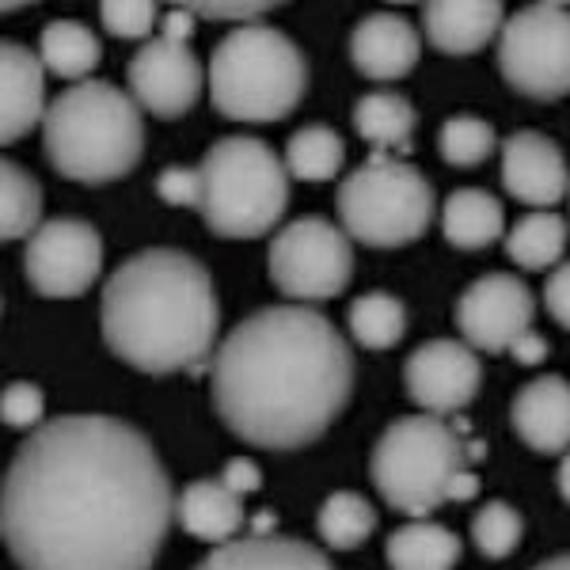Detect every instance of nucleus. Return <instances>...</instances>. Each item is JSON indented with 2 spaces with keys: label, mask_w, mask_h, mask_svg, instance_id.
Segmentation results:
<instances>
[{
  "label": "nucleus",
  "mask_w": 570,
  "mask_h": 570,
  "mask_svg": "<svg viewBox=\"0 0 570 570\" xmlns=\"http://www.w3.org/2000/svg\"><path fill=\"white\" fill-rule=\"evenodd\" d=\"M171 521L168 468L110 415L42 422L0 487V532L20 570H153Z\"/></svg>",
  "instance_id": "obj_1"
},
{
  "label": "nucleus",
  "mask_w": 570,
  "mask_h": 570,
  "mask_svg": "<svg viewBox=\"0 0 570 570\" xmlns=\"http://www.w3.org/2000/svg\"><path fill=\"white\" fill-rule=\"evenodd\" d=\"M354 351L324 312L271 305L225 335L209 362L214 411L244 445L293 453L320 441L354 395Z\"/></svg>",
  "instance_id": "obj_2"
},
{
  "label": "nucleus",
  "mask_w": 570,
  "mask_h": 570,
  "mask_svg": "<svg viewBox=\"0 0 570 570\" xmlns=\"http://www.w3.org/2000/svg\"><path fill=\"white\" fill-rule=\"evenodd\" d=\"M99 327L107 351L137 373H202L220 327L214 278L195 255L145 247L104 282Z\"/></svg>",
  "instance_id": "obj_3"
},
{
  "label": "nucleus",
  "mask_w": 570,
  "mask_h": 570,
  "mask_svg": "<svg viewBox=\"0 0 570 570\" xmlns=\"http://www.w3.org/2000/svg\"><path fill=\"white\" fill-rule=\"evenodd\" d=\"M46 160L72 183H115L145 156V118L134 96L107 80L69 85L42 122Z\"/></svg>",
  "instance_id": "obj_4"
},
{
  "label": "nucleus",
  "mask_w": 570,
  "mask_h": 570,
  "mask_svg": "<svg viewBox=\"0 0 570 570\" xmlns=\"http://www.w3.org/2000/svg\"><path fill=\"white\" fill-rule=\"evenodd\" d=\"M308 91L305 50L271 23H240L209 53V99L233 122H282Z\"/></svg>",
  "instance_id": "obj_5"
},
{
  "label": "nucleus",
  "mask_w": 570,
  "mask_h": 570,
  "mask_svg": "<svg viewBox=\"0 0 570 570\" xmlns=\"http://www.w3.org/2000/svg\"><path fill=\"white\" fill-rule=\"evenodd\" d=\"M198 214L220 240H255L282 220L289 206L285 160L259 137H220L198 164Z\"/></svg>",
  "instance_id": "obj_6"
},
{
  "label": "nucleus",
  "mask_w": 570,
  "mask_h": 570,
  "mask_svg": "<svg viewBox=\"0 0 570 570\" xmlns=\"http://www.w3.org/2000/svg\"><path fill=\"white\" fill-rule=\"evenodd\" d=\"M464 468V441L445 419L403 415L376 438L370 480L392 510L422 521L441 502H449V483Z\"/></svg>",
  "instance_id": "obj_7"
},
{
  "label": "nucleus",
  "mask_w": 570,
  "mask_h": 570,
  "mask_svg": "<svg viewBox=\"0 0 570 570\" xmlns=\"http://www.w3.org/2000/svg\"><path fill=\"white\" fill-rule=\"evenodd\" d=\"M335 209L351 240L389 252L426 236L434 220V187L407 160L373 153L338 183Z\"/></svg>",
  "instance_id": "obj_8"
},
{
  "label": "nucleus",
  "mask_w": 570,
  "mask_h": 570,
  "mask_svg": "<svg viewBox=\"0 0 570 570\" xmlns=\"http://www.w3.org/2000/svg\"><path fill=\"white\" fill-rule=\"evenodd\" d=\"M499 72L518 96L551 99L570 96V8L529 4L502 23Z\"/></svg>",
  "instance_id": "obj_9"
},
{
  "label": "nucleus",
  "mask_w": 570,
  "mask_h": 570,
  "mask_svg": "<svg viewBox=\"0 0 570 570\" xmlns=\"http://www.w3.org/2000/svg\"><path fill=\"white\" fill-rule=\"evenodd\" d=\"M271 282L282 297L297 301H331L354 278L351 236L327 217H297L271 240Z\"/></svg>",
  "instance_id": "obj_10"
},
{
  "label": "nucleus",
  "mask_w": 570,
  "mask_h": 570,
  "mask_svg": "<svg viewBox=\"0 0 570 570\" xmlns=\"http://www.w3.org/2000/svg\"><path fill=\"white\" fill-rule=\"evenodd\" d=\"M99 271H104V240L88 220L53 217L23 247V278L39 297H80L96 285Z\"/></svg>",
  "instance_id": "obj_11"
},
{
  "label": "nucleus",
  "mask_w": 570,
  "mask_h": 570,
  "mask_svg": "<svg viewBox=\"0 0 570 570\" xmlns=\"http://www.w3.org/2000/svg\"><path fill=\"white\" fill-rule=\"evenodd\" d=\"M453 316L456 327H461V338L475 354H502L525 331H532L537 297H532V289L518 274L491 271L461 293Z\"/></svg>",
  "instance_id": "obj_12"
},
{
  "label": "nucleus",
  "mask_w": 570,
  "mask_h": 570,
  "mask_svg": "<svg viewBox=\"0 0 570 570\" xmlns=\"http://www.w3.org/2000/svg\"><path fill=\"white\" fill-rule=\"evenodd\" d=\"M403 389L422 415H453L483 389V362L468 343L456 338H430L403 362Z\"/></svg>",
  "instance_id": "obj_13"
},
{
  "label": "nucleus",
  "mask_w": 570,
  "mask_h": 570,
  "mask_svg": "<svg viewBox=\"0 0 570 570\" xmlns=\"http://www.w3.org/2000/svg\"><path fill=\"white\" fill-rule=\"evenodd\" d=\"M126 80H130V96L141 110L156 118H183L198 104L206 72L187 42H171L160 35L134 53Z\"/></svg>",
  "instance_id": "obj_14"
},
{
  "label": "nucleus",
  "mask_w": 570,
  "mask_h": 570,
  "mask_svg": "<svg viewBox=\"0 0 570 570\" xmlns=\"http://www.w3.org/2000/svg\"><path fill=\"white\" fill-rule=\"evenodd\" d=\"M502 187L532 209H551L570 195L567 156L540 130H518L502 141Z\"/></svg>",
  "instance_id": "obj_15"
},
{
  "label": "nucleus",
  "mask_w": 570,
  "mask_h": 570,
  "mask_svg": "<svg viewBox=\"0 0 570 570\" xmlns=\"http://www.w3.org/2000/svg\"><path fill=\"white\" fill-rule=\"evenodd\" d=\"M510 426L532 453H570V384L556 373L529 381L510 403Z\"/></svg>",
  "instance_id": "obj_16"
},
{
  "label": "nucleus",
  "mask_w": 570,
  "mask_h": 570,
  "mask_svg": "<svg viewBox=\"0 0 570 570\" xmlns=\"http://www.w3.org/2000/svg\"><path fill=\"white\" fill-rule=\"evenodd\" d=\"M419 27L400 12H370L351 35V61L370 80H403L419 66Z\"/></svg>",
  "instance_id": "obj_17"
},
{
  "label": "nucleus",
  "mask_w": 570,
  "mask_h": 570,
  "mask_svg": "<svg viewBox=\"0 0 570 570\" xmlns=\"http://www.w3.org/2000/svg\"><path fill=\"white\" fill-rule=\"evenodd\" d=\"M0 69H4V99H0V137L4 145L20 141L46 122V66L35 50L8 39L0 46Z\"/></svg>",
  "instance_id": "obj_18"
},
{
  "label": "nucleus",
  "mask_w": 570,
  "mask_h": 570,
  "mask_svg": "<svg viewBox=\"0 0 570 570\" xmlns=\"http://www.w3.org/2000/svg\"><path fill=\"white\" fill-rule=\"evenodd\" d=\"M505 12L499 0H438L422 8V31L438 53L464 58L483 50L491 39L502 35Z\"/></svg>",
  "instance_id": "obj_19"
},
{
  "label": "nucleus",
  "mask_w": 570,
  "mask_h": 570,
  "mask_svg": "<svg viewBox=\"0 0 570 570\" xmlns=\"http://www.w3.org/2000/svg\"><path fill=\"white\" fill-rule=\"evenodd\" d=\"M195 570H335L316 544L289 537H244L217 544Z\"/></svg>",
  "instance_id": "obj_20"
},
{
  "label": "nucleus",
  "mask_w": 570,
  "mask_h": 570,
  "mask_svg": "<svg viewBox=\"0 0 570 570\" xmlns=\"http://www.w3.org/2000/svg\"><path fill=\"white\" fill-rule=\"evenodd\" d=\"M176 521L187 537L206 544H228L244 529V499L220 480H195L179 491Z\"/></svg>",
  "instance_id": "obj_21"
},
{
  "label": "nucleus",
  "mask_w": 570,
  "mask_h": 570,
  "mask_svg": "<svg viewBox=\"0 0 570 570\" xmlns=\"http://www.w3.org/2000/svg\"><path fill=\"white\" fill-rule=\"evenodd\" d=\"M441 233L456 252H483L499 236H505V209L494 195L480 187H461L445 198L441 209Z\"/></svg>",
  "instance_id": "obj_22"
},
{
  "label": "nucleus",
  "mask_w": 570,
  "mask_h": 570,
  "mask_svg": "<svg viewBox=\"0 0 570 570\" xmlns=\"http://www.w3.org/2000/svg\"><path fill=\"white\" fill-rule=\"evenodd\" d=\"M461 537L438 521H411L400 525L384 544L392 570H453L461 563Z\"/></svg>",
  "instance_id": "obj_23"
},
{
  "label": "nucleus",
  "mask_w": 570,
  "mask_h": 570,
  "mask_svg": "<svg viewBox=\"0 0 570 570\" xmlns=\"http://www.w3.org/2000/svg\"><path fill=\"white\" fill-rule=\"evenodd\" d=\"M415 107L400 91H365L354 104V130L362 141L373 145V153L411 149V137H415Z\"/></svg>",
  "instance_id": "obj_24"
},
{
  "label": "nucleus",
  "mask_w": 570,
  "mask_h": 570,
  "mask_svg": "<svg viewBox=\"0 0 570 570\" xmlns=\"http://www.w3.org/2000/svg\"><path fill=\"white\" fill-rule=\"evenodd\" d=\"M567 240H570V225L563 214H556V209H532V214H525L510 228L505 255L521 271H548V266L563 263Z\"/></svg>",
  "instance_id": "obj_25"
},
{
  "label": "nucleus",
  "mask_w": 570,
  "mask_h": 570,
  "mask_svg": "<svg viewBox=\"0 0 570 570\" xmlns=\"http://www.w3.org/2000/svg\"><path fill=\"white\" fill-rule=\"evenodd\" d=\"M39 58L46 72L61 80H77L85 85L88 72L104 61V46H99L96 31L77 20H50L42 27L39 39Z\"/></svg>",
  "instance_id": "obj_26"
},
{
  "label": "nucleus",
  "mask_w": 570,
  "mask_h": 570,
  "mask_svg": "<svg viewBox=\"0 0 570 570\" xmlns=\"http://www.w3.org/2000/svg\"><path fill=\"white\" fill-rule=\"evenodd\" d=\"M346 324H351V338L365 351H392L407 331V308L395 293L370 289L351 301L346 308Z\"/></svg>",
  "instance_id": "obj_27"
},
{
  "label": "nucleus",
  "mask_w": 570,
  "mask_h": 570,
  "mask_svg": "<svg viewBox=\"0 0 570 570\" xmlns=\"http://www.w3.org/2000/svg\"><path fill=\"white\" fill-rule=\"evenodd\" d=\"M346 164V145L331 126H301L285 145V171L289 179L301 183H327L343 171Z\"/></svg>",
  "instance_id": "obj_28"
},
{
  "label": "nucleus",
  "mask_w": 570,
  "mask_h": 570,
  "mask_svg": "<svg viewBox=\"0 0 570 570\" xmlns=\"http://www.w3.org/2000/svg\"><path fill=\"white\" fill-rule=\"evenodd\" d=\"M316 532L331 551H354L376 532V510L357 491H335L320 502Z\"/></svg>",
  "instance_id": "obj_29"
},
{
  "label": "nucleus",
  "mask_w": 570,
  "mask_h": 570,
  "mask_svg": "<svg viewBox=\"0 0 570 570\" xmlns=\"http://www.w3.org/2000/svg\"><path fill=\"white\" fill-rule=\"evenodd\" d=\"M0 187H4V240H31L46 225L42 220V187L39 179L16 160L0 164Z\"/></svg>",
  "instance_id": "obj_30"
},
{
  "label": "nucleus",
  "mask_w": 570,
  "mask_h": 570,
  "mask_svg": "<svg viewBox=\"0 0 570 570\" xmlns=\"http://www.w3.org/2000/svg\"><path fill=\"white\" fill-rule=\"evenodd\" d=\"M499 149L494 126L480 115H453L445 118V126L438 130V153L453 168H475L487 156Z\"/></svg>",
  "instance_id": "obj_31"
},
{
  "label": "nucleus",
  "mask_w": 570,
  "mask_h": 570,
  "mask_svg": "<svg viewBox=\"0 0 570 570\" xmlns=\"http://www.w3.org/2000/svg\"><path fill=\"white\" fill-rule=\"evenodd\" d=\"M525 537V521L510 502H483L472 518V544L483 559H510Z\"/></svg>",
  "instance_id": "obj_32"
},
{
  "label": "nucleus",
  "mask_w": 570,
  "mask_h": 570,
  "mask_svg": "<svg viewBox=\"0 0 570 570\" xmlns=\"http://www.w3.org/2000/svg\"><path fill=\"white\" fill-rule=\"evenodd\" d=\"M156 16L160 12L149 0H107V4H99V20L115 39H149Z\"/></svg>",
  "instance_id": "obj_33"
},
{
  "label": "nucleus",
  "mask_w": 570,
  "mask_h": 570,
  "mask_svg": "<svg viewBox=\"0 0 570 570\" xmlns=\"http://www.w3.org/2000/svg\"><path fill=\"white\" fill-rule=\"evenodd\" d=\"M0 415H4V426L12 430H39L46 419L42 389L31 381H12L0 395Z\"/></svg>",
  "instance_id": "obj_34"
},
{
  "label": "nucleus",
  "mask_w": 570,
  "mask_h": 570,
  "mask_svg": "<svg viewBox=\"0 0 570 570\" xmlns=\"http://www.w3.org/2000/svg\"><path fill=\"white\" fill-rule=\"evenodd\" d=\"M156 195L168 202V206L198 209V202H202L198 168H164L160 176H156Z\"/></svg>",
  "instance_id": "obj_35"
},
{
  "label": "nucleus",
  "mask_w": 570,
  "mask_h": 570,
  "mask_svg": "<svg viewBox=\"0 0 570 570\" xmlns=\"http://www.w3.org/2000/svg\"><path fill=\"white\" fill-rule=\"evenodd\" d=\"M544 308L559 327L570 331V263H559L544 282Z\"/></svg>",
  "instance_id": "obj_36"
},
{
  "label": "nucleus",
  "mask_w": 570,
  "mask_h": 570,
  "mask_svg": "<svg viewBox=\"0 0 570 570\" xmlns=\"http://www.w3.org/2000/svg\"><path fill=\"white\" fill-rule=\"evenodd\" d=\"M220 483L244 499V494H255L263 487V472L252 456H233V461L225 464V472H220Z\"/></svg>",
  "instance_id": "obj_37"
},
{
  "label": "nucleus",
  "mask_w": 570,
  "mask_h": 570,
  "mask_svg": "<svg viewBox=\"0 0 570 570\" xmlns=\"http://www.w3.org/2000/svg\"><path fill=\"white\" fill-rule=\"evenodd\" d=\"M195 16H206V20H244L255 23L259 16L271 12L274 4H187Z\"/></svg>",
  "instance_id": "obj_38"
},
{
  "label": "nucleus",
  "mask_w": 570,
  "mask_h": 570,
  "mask_svg": "<svg viewBox=\"0 0 570 570\" xmlns=\"http://www.w3.org/2000/svg\"><path fill=\"white\" fill-rule=\"evenodd\" d=\"M510 357L518 365H540L548 357V338L540 335V331H525V335L510 346Z\"/></svg>",
  "instance_id": "obj_39"
},
{
  "label": "nucleus",
  "mask_w": 570,
  "mask_h": 570,
  "mask_svg": "<svg viewBox=\"0 0 570 570\" xmlns=\"http://www.w3.org/2000/svg\"><path fill=\"white\" fill-rule=\"evenodd\" d=\"M160 27H164V39L187 42V39H190V31H195V12H190L187 4H179V8H171V12L164 16Z\"/></svg>",
  "instance_id": "obj_40"
},
{
  "label": "nucleus",
  "mask_w": 570,
  "mask_h": 570,
  "mask_svg": "<svg viewBox=\"0 0 570 570\" xmlns=\"http://www.w3.org/2000/svg\"><path fill=\"white\" fill-rule=\"evenodd\" d=\"M480 494V480H475L472 472H456L453 475V483H449V502H468V499H475Z\"/></svg>",
  "instance_id": "obj_41"
},
{
  "label": "nucleus",
  "mask_w": 570,
  "mask_h": 570,
  "mask_svg": "<svg viewBox=\"0 0 570 570\" xmlns=\"http://www.w3.org/2000/svg\"><path fill=\"white\" fill-rule=\"evenodd\" d=\"M556 483H559V494H563V502L570 505V453H563V461H559Z\"/></svg>",
  "instance_id": "obj_42"
},
{
  "label": "nucleus",
  "mask_w": 570,
  "mask_h": 570,
  "mask_svg": "<svg viewBox=\"0 0 570 570\" xmlns=\"http://www.w3.org/2000/svg\"><path fill=\"white\" fill-rule=\"evenodd\" d=\"M532 570H570V551H559V556L544 559V563H537Z\"/></svg>",
  "instance_id": "obj_43"
},
{
  "label": "nucleus",
  "mask_w": 570,
  "mask_h": 570,
  "mask_svg": "<svg viewBox=\"0 0 570 570\" xmlns=\"http://www.w3.org/2000/svg\"><path fill=\"white\" fill-rule=\"evenodd\" d=\"M483 456H487V445H483V441H464V461H468V464L483 461Z\"/></svg>",
  "instance_id": "obj_44"
}]
</instances>
